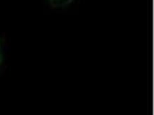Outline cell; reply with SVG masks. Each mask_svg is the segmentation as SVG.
I'll return each instance as SVG.
<instances>
[{
  "instance_id": "cell-1",
  "label": "cell",
  "mask_w": 154,
  "mask_h": 115,
  "mask_svg": "<svg viewBox=\"0 0 154 115\" xmlns=\"http://www.w3.org/2000/svg\"><path fill=\"white\" fill-rule=\"evenodd\" d=\"M0 58H1V51H0Z\"/></svg>"
},
{
  "instance_id": "cell-2",
  "label": "cell",
  "mask_w": 154,
  "mask_h": 115,
  "mask_svg": "<svg viewBox=\"0 0 154 115\" xmlns=\"http://www.w3.org/2000/svg\"><path fill=\"white\" fill-rule=\"evenodd\" d=\"M53 1H56V0H53Z\"/></svg>"
}]
</instances>
